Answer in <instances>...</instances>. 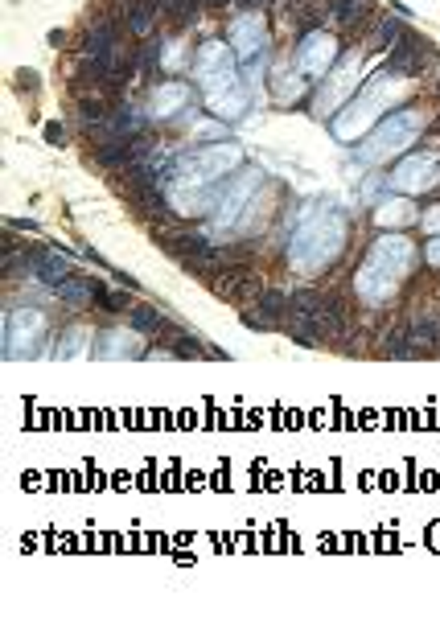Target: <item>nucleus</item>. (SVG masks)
Listing matches in <instances>:
<instances>
[{
	"instance_id": "423d86ee",
	"label": "nucleus",
	"mask_w": 440,
	"mask_h": 625,
	"mask_svg": "<svg viewBox=\"0 0 440 625\" xmlns=\"http://www.w3.org/2000/svg\"><path fill=\"white\" fill-rule=\"evenodd\" d=\"M416 140V116L412 111H403V116H395V120L383 123V132L370 140V157H387V152H399V148H408Z\"/></svg>"
},
{
	"instance_id": "aec40b11",
	"label": "nucleus",
	"mask_w": 440,
	"mask_h": 625,
	"mask_svg": "<svg viewBox=\"0 0 440 625\" xmlns=\"http://www.w3.org/2000/svg\"><path fill=\"white\" fill-rule=\"evenodd\" d=\"M46 140L49 145H66V128L62 123H46Z\"/></svg>"
},
{
	"instance_id": "4468645a",
	"label": "nucleus",
	"mask_w": 440,
	"mask_h": 625,
	"mask_svg": "<svg viewBox=\"0 0 440 625\" xmlns=\"http://www.w3.org/2000/svg\"><path fill=\"white\" fill-rule=\"evenodd\" d=\"M416 214V210H412V206H408V202H403V198H399V202H387V206H383V210H379V226H403V222H408V218Z\"/></svg>"
},
{
	"instance_id": "1a4fd4ad",
	"label": "nucleus",
	"mask_w": 440,
	"mask_h": 625,
	"mask_svg": "<svg viewBox=\"0 0 440 625\" xmlns=\"http://www.w3.org/2000/svg\"><path fill=\"white\" fill-rule=\"evenodd\" d=\"M103 292H107L103 284H95V280H78V276H66L62 284H54V296H58L62 305H71V309H82L91 296L99 301Z\"/></svg>"
},
{
	"instance_id": "f03ea898",
	"label": "nucleus",
	"mask_w": 440,
	"mask_h": 625,
	"mask_svg": "<svg viewBox=\"0 0 440 625\" xmlns=\"http://www.w3.org/2000/svg\"><path fill=\"white\" fill-rule=\"evenodd\" d=\"M152 243L157 247H165L169 255L177 260H190L197 251H206L210 243H206V231H197V226H181L177 218H161V222H152Z\"/></svg>"
},
{
	"instance_id": "4be33fe9",
	"label": "nucleus",
	"mask_w": 440,
	"mask_h": 625,
	"mask_svg": "<svg viewBox=\"0 0 440 625\" xmlns=\"http://www.w3.org/2000/svg\"><path fill=\"white\" fill-rule=\"evenodd\" d=\"M235 4H243L247 13H255V8H264V4H271V0H235Z\"/></svg>"
},
{
	"instance_id": "6e6552de",
	"label": "nucleus",
	"mask_w": 440,
	"mask_h": 625,
	"mask_svg": "<svg viewBox=\"0 0 440 625\" xmlns=\"http://www.w3.org/2000/svg\"><path fill=\"white\" fill-rule=\"evenodd\" d=\"M334 54H338V42L329 37V33H309L305 42H300V71L305 74H321L329 62H334Z\"/></svg>"
},
{
	"instance_id": "dca6fc26",
	"label": "nucleus",
	"mask_w": 440,
	"mask_h": 625,
	"mask_svg": "<svg viewBox=\"0 0 440 625\" xmlns=\"http://www.w3.org/2000/svg\"><path fill=\"white\" fill-rule=\"evenodd\" d=\"M99 309H107V312H120V309H132V292H123V289H116V292H103L95 301Z\"/></svg>"
},
{
	"instance_id": "9d476101",
	"label": "nucleus",
	"mask_w": 440,
	"mask_h": 625,
	"mask_svg": "<svg viewBox=\"0 0 440 625\" xmlns=\"http://www.w3.org/2000/svg\"><path fill=\"white\" fill-rule=\"evenodd\" d=\"M255 309L264 312V321H268V329H284V321H288V312H293V296L288 292H259V305Z\"/></svg>"
},
{
	"instance_id": "6ab92c4d",
	"label": "nucleus",
	"mask_w": 440,
	"mask_h": 625,
	"mask_svg": "<svg viewBox=\"0 0 440 625\" xmlns=\"http://www.w3.org/2000/svg\"><path fill=\"white\" fill-rule=\"evenodd\" d=\"M424 260H428L432 267H440V235H432V239H428V247H424Z\"/></svg>"
},
{
	"instance_id": "9b49d317",
	"label": "nucleus",
	"mask_w": 440,
	"mask_h": 625,
	"mask_svg": "<svg viewBox=\"0 0 440 625\" xmlns=\"http://www.w3.org/2000/svg\"><path fill=\"white\" fill-rule=\"evenodd\" d=\"M259 29H264V21H259L255 13H243V17L235 21V29H231V42H235V49H239L243 58H247L255 46H259Z\"/></svg>"
},
{
	"instance_id": "412c9836",
	"label": "nucleus",
	"mask_w": 440,
	"mask_h": 625,
	"mask_svg": "<svg viewBox=\"0 0 440 625\" xmlns=\"http://www.w3.org/2000/svg\"><path fill=\"white\" fill-rule=\"evenodd\" d=\"M66 42H71L66 29H49V46H66Z\"/></svg>"
},
{
	"instance_id": "ddd939ff",
	"label": "nucleus",
	"mask_w": 440,
	"mask_h": 625,
	"mask_svg": "<svg viewBox=\"0 0 440 625\" xmlns=\"http://www.w3.org/2000/svg\"><path fill=\"white\" fill-rule=\"evenodd\" d=\"M383 354H395V358H408L412 346H408V325H387L383 329Z\"/></svg>"
},
{
	"instance_id": "f257e3e1",
	"label": "nucleus",
	"mask_w": 440,
	"mask_h": 625,
	"mask_svg": "<svg viewBox=\"0 0 440 625\" xmlns=\"http://www.w3.org/2000/svg\"><path fill=\"white\" fill-rule=\"evenodd\" d=\"M367 264L383 267V272H387V276H395V280H403V276L412 272V264H416V247H412V239H408V235H383V239L370 243Z\"/></svg>"
},
{
	"instance_id": "5701e85b",
	"label": "nucleus",
	"mask_w": 440,
	"mask_h": 625,
	"mask_svg": "<svg viewBox=\"0 0 440 625\" xmlns=\"http://www.w3.org/2000/svg\"><path fill=\"white\" fill-rule=\"evenodd\" d=\"M206 4H210V8H222V4H231V0H206Z\"/></svg>"
},
{
	"instance_id": "39448f33",
	"label": "nucleus",
	"mask_w": 440,
	"mask_h": 625,
	"mask_svg": "<svg viewBox=\"0 0 440 625\" xmlns=\"http://www.w3.org/2000/svg\"><path fill=\"white\" fill-rule=\"evenodd\" d=\"M432 58H436V54H432V46H428V42H420L416 33L408 29V33H403V37L391 46L387 66H391V71H403V74H420L428 62H432Z\"/></svg>"
},
{
	"instance_id": "b1692460",
	"label": "nucleus",
	"mask_w": 440,
	"mask_h": 625,
	"mask_svg": "<svg viewBox=\"0 0 440 625\" xmlns=\"http://www.w3.org/2000/svg\"><path fill=\"white\" fill-rule=\"evenodd\" d=\"M436 91H440V87H436Z\"/></svg>"
},
{
	"instance_id": "7ed1b4c3",
	"label": "nucleus",
	"mask_w": 440,
	"mask_h": 625,
	"mask_svg": "<svg viewBox=\"0 0 440 625\" xmlns=\"http://www.w3.org/2000/svg\"><path fill=\"white\" fill-rule=\"evenodd\" d=\"M362 99H367V103H354L342 120H338V136H342V140H354V136H358V128H367V123L374 120L387 103H391V83H374Z\"/></svg>"
},
{
	"instance_id": "f3484780",
	"label": "nucleus",
	"mask_w": 440,
	"mask_h": 625,
	"mask_svg": "<svg viewBox=\"0 0 440 625\" xmlns=\"http://www.w3.org/2000/svg\"><path fill=\"white\" fill-rule=\"evenodd\" d=\"M169 350H173V354H181V358H202V354H206V350H202V341H194V337H185V334L173 337Z\"/></svg>"
},
{
	"instance_id": "20e7f679",
	"label": "nucleus",
	"mask_w": 440,
	"mask_h": 625,
	"mask_svg": "<svg viewBox=\"0 0 440 625\" xmlns=\"http://www.w3.org/2000/svg\"><path fill=\"white\" fill-rule=\"evenodd\" d=\"M432 181H436V157L432 152H416L403 165H395V173H391V186L403 193H420V190H428Z\"/></svg>"
},
{
	"instance_id": "f8f14e48",
	"label": "nucleus",
	"mask_w": 440,
	"mask_h": 625,
	"mask_svg": "<svg viewBox=\"0 0 440 625\" xmlns=\"http://www.w3.org/2000/svg\"><path fill=\"white\" fill-rule=\"evenodd\" d=\"M132 329H140V334H161V329H165V317L152 309V305H132Z\"/></svg>"
},
{
	"instance_id": "0eeeda50",
	"label": "nucleus",
	"mask_w": 440,
	"mask_h": 625,
	"mask_svg": "<svg viewBox=\"0 0 440 625\" xmlns=\"http://www.w3.org/2000/svg\"><path fill=\"white\" fill-rule=\"evenodd\" d=\"M329 17H334L338 29L358 33L362 25H374L379 8H374V0H329Z\"/></svg>"
},
{
	"instance_id": "2eb2a0df",
	"label": "nucleus",
	"mask_w": 440,
	"mask_h": 625,
	"mask_svg": "<svg viewBox=\"0 0 440 625\" xmlns=\"http://www.w3.org/2000/svg\"><path fill=\"white\" fill-rule=\"evenodd\" d=\"M185 95H190L185 83H169V87L161 91V103H152V111H177V107L185 103Z\"/></svg>"
},
{
	"instance_id": "a211bd4d",
	"label": "nucleus",
	"mask_w": 440,
	"mask_h": 625,
	"mask_svg": "<svg viewBox=\"0 0 440 625\" xmlns=\"http://www.w3.org/2000/svg\"><path fill=\"white\" fill-rule=\"evenodd\" d=\"M424 231H428V235H440V206H428V214H424Z\"/></svg>"
}]
</instances>
